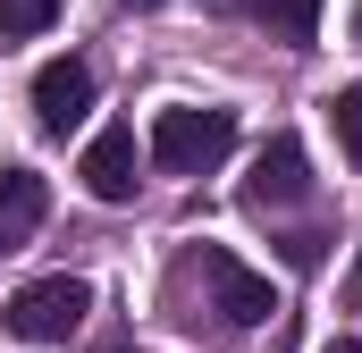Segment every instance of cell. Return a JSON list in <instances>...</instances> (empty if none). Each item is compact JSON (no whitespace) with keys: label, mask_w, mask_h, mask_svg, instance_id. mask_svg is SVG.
I'll list each match as a JSON object with an SVG mask.
<instances>
[{"label":"cell","mask_w":362,"mask_h":353,"mask_svg":"<svg viewBox=\"0 0 362 353\" xmlns=\"http://www.w3.org/2000/svg\"><path fill=\"white\" fill-rule=\"evenodd\" d=\"M354 34H362V17H354Z\"/></svg>","instance_id":"5bb4252c"},{"label":"cell","mask_w":362,"mask_h":353,"mask_svg":"<svg viewBox=\"0 0 362 353\" xmlns=\"http://www.w3.org/2000/svg\"><path fill=\"white\" fill-rule=\"evenodd\" d=\"M202 286H211V303H219L236 328H262V320L278 311L270 277H262V269H245L236 253H228V244H202Z\"/></svg>","instance_id":"277c9868"},{"label":"cell","mask_w":362,"mask_h":353,"mask_svg":"<svg viewBox=\"0 0 362 353\" xmlns=\"http://www.w3.org/2000/svg\"><path fill=\"white\" fill-rule=\"evenodd\" d=\"M329 118H337V143H346V160L362 169V85L337 92V101H329Z\"/></svg>","instance_id":"30bf717a"},{"label":"cell","mask_w":362,"mask_h":353,"mask_svg":"<svg viewBox=\"0 0 362 353\" xmlns=\"http://www.w3.org/2000/svg\"><path fill=\"white\" fill-rule=\"evenodd\" d=\"M42 210H51V185L34 169H0V253H17L34 227H42Z\"/></svg>","instance_id":"52a82bcc"},{"label":"cell","mask_w":362,"mask_h":353,"mask_svg":"<svg viewBox=\"0 0 362 353\" xmlns=\"http://www.w3.org/2000/svg\"><path fill=\"white\" fill-rule=\"evenodd\" d=\"M85 109H93V68L85 59H51V68L34 76V118H42L51 135L85 126Z\"/></svg>","instance_id":"8992f818"},{"label":"cell","mask_w":362,"mask_h":353,"mask_svg":"<svg viewBox=\"0 0 362 353\" xmlns=\"http://www.w3.org/2000/svg\"><path fill=\"white\" fill-rule=\"evenodd\" d=\"M135 8H152V0H135Z\"/></svg>","instance_id":"4fadbf2b"},{"label":"cell","mask_w":362,"mask_h":353,"mask_svg":"<svg viewBox=\"0 0 362 353\" xmlns=\"http://www.w3.org/2000/svg\"><path fill=\"white\" fill-rule=\"evenodd\" d=\"M59 25V0H0V34L25 42V34H51Z\"/></svg>","instance_id":"9c48e42d"},{"label":"cell","mask_w":362,"mask_h":353,"mask_svg":"<svg viewBox=\"0 0 362 353\" xmlns=\"http://www.w3.org/2000/svg\"><path fill=\"white\" fill-rule=\"evenodd\" d=\"M245 202H253V210H295V202H312V152H303V135H270V143L253 152Z\"/></svg>","instance_id":"3957f363"},{"label":"cell","mask_w":362,"mask_h":353,"mask_svg":"<svg viewBox=\"0 0 362 353\" xmlns=\"http://www.w3.org/2000/svg\"><path fill=\"white\" fill-rule=\"evenodd\" d=\"M135 169H144V152H135V126H101V135L85 143V169H76V176H85V193H93V202H135V185H144Z\"/></svg>","instance_id":"5b68a950"},{"label":"cell","mask_w":362,"mask_h":353,"mask_svg":"<svg viewBox=\"0 0 362 353\" xmlns=\"http://www.w3.org/2000/svg\"><path fill=\"white\" fill-rule=\"evenodd\" d=\"M253 17L270 25L278 42H312L320 34V0H253Z\"/></svg>","instance_id":"ba28073f"},{"label":"cell","mask_w":362,"mask_h":353,"mask_svg":"<svg viewBox=\"0 0 362 353\" xmlns=\"http://www.w3.org/2000/svg\"><path fill=\"white\" fill-rule=\"evenodd\" d=\"M329 353H362V345H354V337H337V345H329Z\"/></svg>","instance_id":"8fae6325"},{"label":"cell","mask_w":362,"mask_h":353,"mask_svg":"<svg viewBox=\"0 0 362 353\" xmlns=\"http://www.w3.org/2000/svg\"><path fill=\"white\" fill-rule=\"evenodd\" d=\"M354 294H362V261H354Z\"/></svg>","instance_id":"7c38bea8"},{"label":"cell","mask_w":362,"mask_h":353,"mask_svg":"<svg viewBox=\"0 0 362 353\" xmlns=\"http://www.w3.org/2000/svg\"><path fill=\"white\" fill-rule=\"evenodd\" d=\"M85 311H93V286L85 277H34V286H17L8 294V337L17 345H68L76 328H85Z\"/></svg>","instance_id":"6da1fadb"},{"label":"cell","mask_w":362,"mask_h":353,"mask_svg":"<svg viewBox=\"0 0 362 353\" xmlns=\"http://www.w3.org/2000/svg\"><path fill=\"white\" fill-rule=\"evenodd\" d=\"M228 143H236V118H228V109H160L152 135H144V152H152L160 169H177V176L219 169Z\"/></svg>","instance_id":"7a4b0ae2"}]
</instances>
